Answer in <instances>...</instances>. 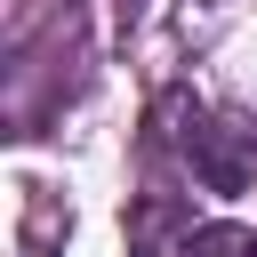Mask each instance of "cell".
<instances>
[{
    "label": "cell",
    "mask_w": 257,
    "mask_h": 257,
    "mask_svg": "<svg viewBox=\"0 0 257 257\" xmlns=\"http://www.w3.org/2000/svg\"><path fill=\"white\" fill-rule=\"evenodd\" d=\"M177 257H257V241H249L241 225H201V233L177 241Z\"/></svg>",
    "instance_id": "obj_2"
},
{
    "label": "cell",
    "mask_w": 257,
    "mask_h": 257,
    "mask_svg": "<svg viewBox=\"0 0 257 257\" xmlns=\"http://www.w3.org/2000/svg\"><path fill=\"white\" fill-rule=\"evenodd\" d=\"M193 177H201L209 193H241V185L257 177V145H249V128H233V120L193 128Z\"/></svg>",
    "instance_id": "obj_1"
}]
</instances>
